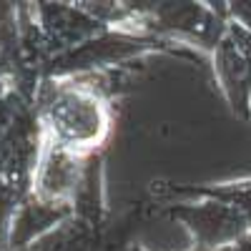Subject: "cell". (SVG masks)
Wrapping results in <instances>:
<instances>
[{
	"instance_id": "cell-6",
	"label": "cell",
	"mask_w": 251,
	"mask_h": 251,
	"mask_svg": "<svg viewBox=\"0 0 251 251\" xmlns=\"http://www.w3.org/2000/svg\"><path fill=\"white\" fill-rule=\"evenodd\" d=\"M228 23H231V28H234V33H236V38L241 40V46L246 48V53H249V58H251V33H246L241 25H236L234 20H228Z\"/></svg>"
},
{
	"instance_id": "cell-7",
	"label": "cell",
	"mask_w": 251,
	"mask_h": 251,
	"mask_svg": "<svg viewBox=\"0 0 251 251\" xmlns=\"http://www.w3.org/2000/svg\"><path fill=\"white\" fill-rule=\"evenodd\" d=\"M231 251H251V228H249V231H246L236 244H231Z\"/></svg>"
},
{
	"instance_id": "cell-2",
	"label": "cell",
	"mask_w": 251,
	"mask_h": 251,
	"mask_svg": "<svg viewBox=\"0 0 251 251\" xmlns=\"http://www.w3.org/2000/svg\"><path fill=\"white\" fill-rule=\"evenodd\" d=\"M88 158H80L71 151H63L58 146L40 138L35 166L30 174L28 194L40 206H48L53 211H60L71 216L73 214V201L83 181Z\"/></svg>"
},
{
	"instance_id": "cell-8",
	"label": "cell",
	"mask_w": 251,
	"mask_h": 251,
	"mask_svg": "<svg viewBox=\"0 0 251 251\" xmlns=\"http://www.w3.org/2000/svg\"><path fill=\"white\" fill-rule=\"evenodd\" d=\"M191 251H203V249H194V246H191ZM216 251H231V246H226V249H216Z\"/></svg>"
},
{
	"instance_id": "cell-3",
	"label": "cell",
	"mask_w": 251,
	"mask_h": 251,
	"mask_svg": "<svg viewBox=\"0 0 251 251\" xmlns=\"http://www.w3.org/2000/svg\"><path fill=\"white\" fill-rule=\"evenodd\" d=\"M211 66L216 86L224 93L231 113L251 123V58L236 38L231 23H226L221 40L211 50Z\"/></svg>"
},
{
	"instance_id": "cell-1",
	"label": "cell",
	"mask_w": 251,
	"mask_h": 251,
	"mask_svg": "<svg viewBox=\"0 0 251 251\" xmlns=\"http://www.w3.org/2000/svg\"><path fill=\"white\" fill-rule=\"evenodd\" d=\"M100 75L43 78L33 98V116L43 141L91 158L106 151L113 133V106Z\"/></svg>"
},
{
	"instance_id": "cell-5",
	"label": "cell",
	"mask_w": 251,
	"mask_h": 251,
	"mask_svg": "<svg viewBox=\"0 0 251 251\" xmlns=\"http://www.w3.org/2000/svg\"><path fill=\"white\" fill-rule=\"evenodd\" d=\"M226 15H228V20H234L236 25H241L246 33H251V3H246V0L226 3Z\"/></svg>"
},
{
	"instance_id": "cell-4",
	"label": "cell",
	"mask_w": 251,
	"mask_h": 251,
	"mask_svg": "<svg viewBox=\"0 0 251 251\" xmlns=\"http://www.w3.org/2000/svg\"><path fill=\"white\" fill-rule=\"evenodd\" d=\"M199 191L239 208L246 216V221L251 224V178L231 181V183H208V186H199Z\"/></svg>"
}]
</instances>
